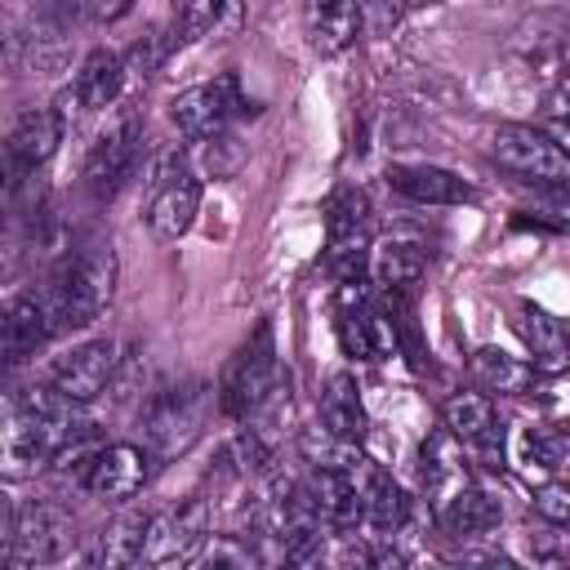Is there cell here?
Listing matches in <instances>:
<instances>
[{
  "instance_id": "obj_12",
  "label": "cell",
  "mask_w": 570,
  "mask_h": 570,
  "mask_svg": "<svg viewBox=\"0 0 570 570\" xmlns=\"http://www.w3.org/2000/svg\"><path fill=\"white\" fill-rule=\"evenodd\" d=\"M134 160H138V120L134 116H120L85 151V169H80L85 174V191L94 200H111L125 187Z\"/></svg>"
},
{
  "instance_id": "obj_16",
  "label": "cell",
  "mask_w": 570,
  "mask_h": 570,
  "mask_svg": "<svg viewBox=\"0 0 570 570\" xmlns=\"http://www.w3.org/2000/svg\"><path fill=\"white\" fill-rule=\"evenodd\" d=\"M58 142H62V111H53V107H31V111H22L18 120H13V129H9V183L18 187L22 178H31L53 151H58Z\"/></svg>"
},
{
  "instance_id": "obj_2",
  "label": "cell",
  "mask_w": 570,
  "mask_h": 570,
  "mask_svg": "<svg viewBox=\"0 0 570 570\" xmlns=\"http://www.w3.org/2000/svg\"><path fill=\"white\" fill-rule=\"evenodd\" d=\"M40 294H45V307H49L58 330L94 325L107 312L111 294H116V249H111V240H85L76 254L62 258V267L49 276V285Z\"/></svg>"
},
{
  "instance_id": "obj_15",
  "label": "cell",
  "mask_w": 570,
  "mask_h": 570,
  "mask_svg": "<svg viewBox=\"0 0 570 570\" xmlns=\"http://www.w3.org/2000/svg\"><path fill=\"white\" fill-rule=\"evenodd\" d=\"M441 428H450L463 450H476L481 459H503V423L485 392H450L441 405Z\"/></svg>"
},
{
  "instance_id": "obj_10",
  "label": "cell",
  "mask_w": 570,
  "mask_h": 570,
  "mask_svg": "<svg viewBox=\"0 0 570 570\" xmlns=\"http://www.w3.org/2000/svg\"><path fill=\"white\" fill-rule=\"evenodd\" d=\"M209 534V499L191 494L169 512H156L147 521V539H142V566H174L187 552H196Z\"/></svg>"
},
{
  "instance_id": "obj_23",
  "label": "cell",
  "mask_w": 570,
  "mask_h": 570,
  "mask_svg": "<svg viewBox=\"0 0 570 570\" xmlns=\"http://www.w3.org/2000/svg\"><path fill=\"white\" fill-rule=\"evenodd\" d=\"M125 71L129 67H125V58L116 49H89L80 71H76V102H80V111L111 107L120 98V89H125Z\"/></svg>"
},
{
  "instance_id": "obj_11",
  "label": "cell",
  "mask_w": 570,
  "mask_h": 570,
  "mask_svg": "<svg viewBox=\"0 0 570 570\" xmlns=\"http://www.w3.org/2000/svg\"><path fill=\"white\" fill-rule=\"evenodd\" d=\"M240 98H236V80L223 76V80H209V85H191L183 94L169 98V120L183 138H196V142H209V138H223L227 134V120L236 116Z\"/></svg>"
},
{
  "instance_id": "obj_24",
  "label": "cell",
  "mask_w": 570,
  "mask_h": 570,
  "mask_svg": "<svg viewBox=\"0 0 570 570\" xmlns=\"http://www.w3.org/2000/svg\"><path fill=\"white\" fill-rule=\"evenodd\" d=\"M468 365H472V379H476L485 392L521 396V392L534 387V365L521 361V356H512V352H503V347H494V343H481Z\"/></svg>"
},
{
  "instance_id": "obj_36",
  "label": "cell",
  "mask_w": 570,
  "mask_h": 570,
  "mask_svg": "<svg viewBox=\"0 0 570 570\" xmlns=\"http://www.w3.org/2000/svg\"><path fill=\"white\" fill-rule=\"evenodd\" d=\"M552 205H557V209L570 218V191H566V187H552Z\"/></svg>"
},
{
  "instance_id": "obj_5",
  "label": "cell",
  "mask_w": 570,
  "mask_h": 570,
  "mask_svg": "<svg viewBox=\"0 0 570 570\" xmlns=\"http://www.w3.org/2000/svg\"><path fill=\"white\" fill-rule=\"evenodd\" d=\"M490 156L525 183L570 187V151L534 125H499L490 138Z\"/></svg>"
},
{
  "instance_id": "obj_13",
  "label": "cell",
  "mask_w": 570,
  "mask_h": 570,
  "mask_svg": "<svg viewBox=\"0 0 570 570\" xmlns=\"http://www.w3.org/2000/svg\"><path fill=\"white\" fill-rule=\"evenodd\" d=\"M419 476H423V494L432 503V512H441L450 499H459L463 490H472V468H468V450L450 428H432L423 450H419Z\"/></svg>"
},
{
  "instance_id": "obj_31",
  "label": "cell",
  "mask_w": 570,
  "mask_h": 570,
  "mask_svg": "<svg viewBox=\"0 0 570 570\" xmlns=\"http://www.w3.org/2000/svg\"><path fill=\"white\" fill-rule=\"evenodd\" d=\"M530 552L543 561V566H561L570 570V525H539L530 530Z\"/></svg>"
},
{
  "instance_id": "obj_1",
  "label": "cell",
  "mask_w": 570,
  "mask_h": 570,
  "mask_svg": "<svg viewBox=\"0 0 570 570\" xmlns=\"http://www.w3.org/2000/svg\"><path fill=\"white\" fill-rule=\"evenodd\" d=\"M80 436L76 405L62 401L53 387H18L4 401L0 428V463L9 476H22L58 454H67Z\"/></svg>"
},
{
  "instance_id": "obj_25",
  "label": "cell",
  "mask_w": 570,
  "mask_h": 570,
  "mask_svg": "<svg viewBox=\"0 0 570 570\" xmlns=\"http://www.w3.org/2000/svg\"><path fill=\"white\" fill-rule=\"evenodd\" d=\"M147 521H151V517L129 512V508L116 512V517L102 525V534H98V561H94V570H129V566H138V561H142Z\"/></svg>"
},
{
  "instance_id": "obj_17",
  "label": "cell",
  "mask_w": 570,
  "mask_h": 570,
  "mask_svg": "<svg viewBox=\"0 0 570 570\" xmlns=\"http://www.w3.org/2000/svg\"><path fill=\"white\" fill-rule=\"evenodd\" d=\"M517 334H521V343L530 352L534 374H566L570 370V334L548 307L521 298L517 303Z\"/></svg>"
},
{
  "instance_id": "obj_34",
  "label": "cell",
  "mask_w": 570,
  "mask_h": 570,
  "mask_svg": "<svg viewBox=\"0 0 570 570\" xmlns=\"http://www.w3.org/2000/svg\"><path fill=\"white\" fill-rule=\"evenodd\" d=\"M361 566H365V570H410L405 552L392 548V543H370V548L361 552Z\"/></svg>"
},
{
  "instance_id": "obj_4",
  "label": "cell",
  "mask_w": 570,
  "mask_h": 570,
  "mask_svg": "<svg viewBox=\"0 0 570 570\" xmlns=\"http://www.w3.org/2000/svg\"><path fill=\"white\" fill-rule=\"evenodd\" d=\"M370 263V200L356 187H338L325 200V267L338 285L365 281Z\"/></svg>"
},
{
  "instance_id": "obj_8",
  "label": "cell",
  "mask_w": 570,
  "mask_h": 570,
  "mask_svg": "<svg viewBox=\"0 0 570 570\" xmlns=\"http://www.w3.org/2000/svg\"><path fill=\"white\" fill-rule=\"evenodd\" d=\"M338 343L356 361H383L396 352L392 321H387L383 303L365 289V281L338 285Z\"/></svg>"
},
{
  "instance_id": "obj_21",
  "label": "cell",
  "mask_w": 570,
  "mask_h": 570,
  "mask_svg": "<svg viewBox=\"0 0 570 570\" xmlns=\"http://www.w3.org/2000/svg\"><path fill=\"white\" fill-rule=\"evenodd\" d=\"M196 214H200V183L183 174V178L156 187V196L147 205V227L156 240H178L191 232Z\"/></svg>"
},
{
  "instance_id": "obj_28",
  "label": "cell",
  "mask_w": 570,
  "mask_h": 570,
  "mask_svg": "<svg viewBox=\"0 0 570 570\" xmlns=\"http://www.w3.org/2000/svg\"><path fill=\"white\" fill-rule=\"evenodd\" d=\"M405 521H410V494L383 468H374V476L365 485V525H374L379 534H392Z\"/></svg>"
},
{
  "instance_id": "obj_29",
  "label": "cell",
  "mask_w": 570,
  "mask_h": 570,
  "mask_svg": "<svg viewBox=\"0 0 570 570\" xmlns=\"http://www.w3.org/2000/svg\"><path fill=\"white\" fill-rule=\"evenodd\" d=\"M187 570H258V552L240 534H214L187 561Z\"/></svg>"
},
{
  "instance_id": "obj_6",
  "label": "cell",
  "mask_w": 570,
  "mask_h": 570,
  "mask_svg": "<svg viewBox=\"0 0 570 570\" xmlns=\"http://www.w3.org/2000/svg\"><path fill=\"white\" fill-rule=\"evenodd\" d=\"M200 419H205V387L200 383L156 392L142 410V450L156 454V459H169V454L187 450L191 436L200 432Z\"/></svg>"
},
{
  "instance_id": "obj_27",
  "label": "cell",
  "mask_w": 570,
  "mask_h": 570,
  "mask_svg": "<svg viewBox=\"0 0 570 570\" xmlns=\"http://www.w3.org/2000/svg\"><path fill=\"white\" fill-rule=\"evenodd\" d=\"M370 267H374V285H379L383 294H392V289H414L419 276H423V267H428V258H423V249L410 245V240H387V245L374 249Z\"/></svg>"
},
{
  "instance_id": "obj_38",
  "label": "cell",
  "mask_w": 570,
  "mask_h": 570,
  "mask_svg": "<svg viewBox=\"0 0 570 570\" xmlns=\"http://www.w3.org/2000/svg\"><path fill=\"white\" fill-rule=\"evenodd\" d=\"M9 570H18V566H9Z\"/></svg>"
},
{
  "instance_id": "obj_32",
  "label": "cell",
  "mask_w": 570,
  "mask_h": 570,
  "mask_svg": "<svg viewBox=\"0 0 570 570\" xmlns=\"http://www.w3.org/2000/svg\"><path fill=\"white\" fill-rule=\"evenodd\" d=\"M534 512L552 525H570V481H557V485H543L534 490Z\"/></svg>"
},
{
  "instance_id": "obj_7",
  "label": "cell",
  "mask_w": 570,
  "mask_h": 570,
  "mask_svg": "<svg viewBox=\"0 0 570 570\" xmlns=\"http://www.w3.org/2000/svg\"><path fill=\"white\" fill-rule=\"evenodd\" d=\"M76 463H80V468H76V481H80L94 499H102V503H125V499H134V494L142 490L151 454H147L142 445H134V441H116V445L80 450Z\"/></svg>"
},
{
  "instance_id": "obj_19",
  "label": "cell",
  "mask_w": 570,
  "mask_h": 570,
  "mask_svg": "<svg viewBox=\"0 0 570 570\" xmlns=\"http://www.w3.org/2000/svg\"><path fill=\"white\" fill-rule=\"evenodd\" d=\"M387 187L414 205H463L476 196L468 178H459L454 169H441V165H392Z\"/></svg>"
},
{
  "instance_id": "obj_18",
  "label": "cell",
  "mask_w": 570,
  "mask_h": 570,
  "mask_svg": "<svg viewBox=\"0 0 570 570\" xmlns=\"http://www.w3.org/2000/svg\"><path fill=\"white\" fill-rule=\"evenodd\" d=\"M58 334L45 294H13L4 303V321H0V338H4V361L22 365L27 356H36L40 343H49Z\"/></svg>"
},
{
  "instance_id": "obj_14",
  "label": "cell",
  "mask_w": 570,
  "mask_h": 570,
  "mask_svg": "<svg viewBox=\"0 0 570 570\" xmlns=\"http://www.w3.org/2000/svg\"><path fill=\"white\" fill-rule=\"evenodd\" d=\"M111 374H116V343L111 338H89V343H80L67 356L53 361L49 387L71 405H89L111 383Z\"/></svg>"
},
{
  "instance_id": "obj_3",
  "label": "cell",
  "mask_w": 570,
  "mask_h": 570,
  "mask_svg": "<svg viewBox=\"0 0 570 570\" xmlns=\"http://www.w3.org/2000/svg\"><path fill=\"white\" fill-rule=\"evenodd\" d=\"M281 379V361H276V334H272V321H258L254 334L232 352V361L223 365V379H218V410L227 419H249L258 410V401L276 387Z\"/></svg>"
},
{
  "instance_id": "obj_22",
  "label": "cell",
  "mask_w": 570,
  "mask_h": 570,
  "mask_svg": "<svg viewBox=\"0 0 570 570\" xmlns=\"http://www.w3.org/2000/svg\"><path fill=\"white\" fill-rule=\"evenodd\" d=\"M303 22H307L312 49H316L321 58H334V53H343L347 45H356V36H361V27H365V9L352 4V0L312 4V9L303 13Z\"/></svg>"
},
{
  "instance_id": "obj_35",
  "label": "cell",
  "mask_w": 570,
  "mask_h": 570,
  "mask_svg": "<svg viewBox=\"0 0 570 570\" xmlns=\"http://www.w3.org/2000/svg\"><path fill=\"white\" fill-rule=\"evenodd\" d=\"M543 111H548L557 125H570V67H566V71H557V85L548 89Z\"/></svg>"
},
{
  "instance_id": "obj_37",
  "label": "cell",
  "mask_w": 570,
  "mask_h": 570,
  "mask_svg": "<svg viewBox=\"0 0 570 570\" xmlns=\"http://www.w3.org/2000/svg\"><path fill=\"white\" fill-rule=\"evenodd\" d=\"M338 570H365V566H361V557H343Z\"/></svg>"
},
{
  "instance_id": "obj_20",
  "label": "cell",
  "mask_w": 570,
  "mask_h": 570,
  "mask_svg": "<svg viewBox=\"0 0 570 570\" xmlns=\"http://www.w3.org/2000/svg\"><path fill=\"white\" fill-rule=\"evenodd\" d=\"M321 423L325 436H334L338 445H356L365 436V405H361V387L347 370H334L321 387Z\"/></svg>"
},
{
  "instance_id": "obj_26",
  "label": "cell",
  "mask_w": 570,
  "mask_h": 570,
  "mask_svg": "<svg viewBox=\"0 0 570 570\" xmlns=\"http://www.w3.org/2000/svg\"><path fill=\"white\" fill-rule=\"evenodd\" d=\"M499 517H503L499 499H490L481 485H472V490H463L459 499H450V503L436 512V525H441L450 539H481V534H490V530L499 525Z\"/></svg>"
},
{
  "instance_id": "obj_30",
  "label": "cell",
  "mask_w": 570,
  "mask_h": 570,
  "mask_svg": "<svg viewBox=\"0 0 570 570\" xmlns=\"http://www.w3.org/2000/svg\"><path fill=\"white\" fill-rule=\"evenodd\" d=\"M521 463L525 468H561L570 459V432H552V428H525L521 441Z\"/></svg>"
},
{
  "instance_id": "obj_33",
  "label": "cell",
  "mask_w": 570,
  "mask_h": 570,
  "mask_svg": "<svg viewBox=\"0 0 570 570\" xmlns=\"http://www.w3.org/2000/svg\"><path fill=\"white\" fill-rule=\"evenodd\" d=\"M454 566H459V570H521L508 552H499V548H490V543H468V548L454 557Z\"/></svg>"
},
{
  "instance_id": "obj_9",
  "label": "cell",
  "mask_w": 570,
  "mask_h": 570,
  "mask_svg": "<svg viewBox=\"0 0 570 570\" xmlns=\"http://www.w3.org/2000/svg\"><path fill=\"white\" fill-rule=\"evenodd\" d=\"M71 521L58 503L31 499L13 512L9 525V548H13V566H49L71 548Z\"/></svg>"
}]
</instances>
